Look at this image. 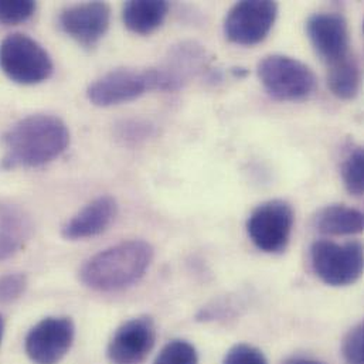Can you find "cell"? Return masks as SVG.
Instances as JSON below:
<instances>
[{
	"mask_svg": "<svg viewBox=\"0 0 364 364\" xmlns=\"http://www.w3.org/2000/svg\"><path fill=\"white\" fill-rule=\"evenodd\" d=\"M168 11L169 3L164 0H131L124 6L122 18L132 33L146 36L164 24Z\"/></svg>",
	"mask_w": 364,
	"mask_h": 364,
	"instance_id": "cell-16",
	"label": "cell"
},
{
	"mask_svg": "<svg viewBox=\"0 0 364 364\" xmlns=\"http://www.w3.org/2000/svg\"><path fill=\"white\" fill-rule=\"evenodd\" d=\"M4 169L38 168L57 159L70 144L64 121L53 115H30L16 122L3 136Z\"/></svg>",
	"mask_w": 364,
	"mask_h": 364,
	"instance_id": "cell-1",
	"label": "cell"
},
{
	"mask_svg": "<svg viewBox=\"0 0 364 364\" xmlns=\"http://www.w3.org/2000/svg\"><path fill=\"white\" fill-rule=\"evenodd\" d=\"M155 90L152 68H118L95 80L87 90L88 100L97 107H112L139 98Z\"/></svg>",
	"mask_w": 364,
	"mask_h": 364,
	"instance_id": "cell-8",
	"label": "cell"
},
{
	"mask_svg": "<svg viewBox=\"0 0 364 364\" xmlns=\"http://www.w3.org/2000/svg\"><path fill=\"white\" fill-rule=\"evenodd\" d=\"M315 227L326 235H355L363 231V213L346 204H331L319 210Z\"/></svg>",
	"mask_w": 364,
	"mask_h": 364,
	"instance_id": "cell-17",
	"label": "cell"
},
{
	"mask_svg": "<svg viewBox=\"0 0 364 364\" xmlns=\"http://www.w3.org/2000/svg\"><path fill=\"white\" fill-rule=\"evenodd\" d=\"M294 210L285 200H268L259 204L247 220V232L262 252L279 254L287 250L292 228Z\"/></svg>",
	"mask_w": 364,
	"mask_h": 364,
	"instance_id": "cell-6",
	"label": "cell"
},
{
	"mask_svg": "<svg viewBox=\"0 0 364 364\" xmlns=\"http://www.w3.org/2000/svg\"><path fill=\"white\" fill-rule=\"evenodd\" d=\"M154 134V127L138 119H127L117 125V138L125 145H136Z\"/></svg>",
	"mask_w": 364,
	"mask_h": 364,
	"instance_id": "cell-22",
	"label": "cell"
},
{
	"mask_svg": "<svg viewBox=\"0 0 364 364\" xmlns=\"http://www.w3.org/2000/svg\"><path fill=\"white\" fill-rule=\"evenodd\" d=\"M3 333H4V321L0 315V345H1V339H3Z\"/></svg>",
	"mask_w": 364,
	"mask_h": 364,
	"instance_id": "cell-27",
	"label": "cell"
},
{
	"mask_svg": "<svg viewBox=\"0 0 364 364\" xmlns=\"http://www.w3.org/2000/svg\"><path fill=\"white\" fill-rule=\"evenodd\" d=\"M27 288V278L23 274H7L0 277V304L17 301Z\"/></svg>",
	"mask_w": 364,
	"mask_h": 364,
	"instance_id": "cell-25",
	"label": "cell"
},
{
	"mask_svg": "<svg viewBox=\"0 0 364 364\" xmlns=\"http://www.w3.org/2000/svg\"><path fill=\"white\" fill-rule=\"evenodd\" d=\"M111 23V7L104 1H88L64 9L60 26L65 34L85 47H94Z\"/></svg>",
	"mask_w": 364,
	"mask_h": 364,
	"instance_id": "cell-13",
	"label": "cell"
},
{
	"mask_svg": "<svg viewBox=\"0 0 364 364\" xmlns=\"http://www.w3.org/2000/svg\"><path fill=\"white\" fill-rule=\"evenodd\" d=\"M284 364H325L314 359H306V358H291Z\"/></svg>",
	"mask_w": 364,
	"mask_h": 364,
	"instance_id": "cell-26",
	"label": "cell"
},
{
	"mask_svg": "<svg viewBox=\"0 0 364 364\" xmlns=\"http://www.w3.org/2000/svg\"><path fill=\"white\" fill-rule=\"evenodd\" d=\"M74 336L75 326L70 318L50 316L30 329L24 349L34 364H58L70 352Z\"/></svg>",
	"mask_w": 364,
	"mask_h": 364,
	"instance_id": "cell-9",
	"label": "cell"
},
{
	"mask_svg": "<svg viewBox=\"0 0 364 364\" xmlns=\"http://www.w3.org/2000/svg\"><path fill=\"white\" fill-rule=\"evenodd\" d=\"M0 68L14 82L34 85L48 80L54 71L46 48L26 34L14 33L0 44Z\"/></svg>",
	"mask_w": 364,
	"mask_h": 364,
	"instance_id": "cell-4",
	"label": "cell"
},
{
	"mask_svg": "<svg viewBox=\"0 0 364 364\" xmlns=\"http://www.w3.org/2000/svg\"><path fill=\"white\" fill-rule=\"evenodd\" d=\"M31 223L17 205L0 204V261L14 255L30 238Z\"/></svg>",
	"mask_w": 364,
	"mask_h": 364,
	"instance_id": "cell-15",
	"label": "cell"
},
{
	"mask_svg": "<svg viewBox=\"0 0 364 364\" xmlns=\"http://www.w3.org/2000/svg\"><path fill=\"white\" fill-rule=\"evenodd\" d=\"M342 355L346 364H364L363 323L352 328L343 339Z\"/></svg>",
	"mask_w": 364,
	"mask_h": 364,
	"instance_id": "cell-23",
	"label": "cell"
},
{
	"mask_svg": "<svg viewBox=\"0 0 364 364\" xmlns=\"http://www.w3.org/2000/svg\"><path fill=\"white\" fill-rule=\"evenodd\" d=\"M342 178L350 194L356 197L363 196L364 156L362 148H358L348 155L342 165Z\"/></svg>",
	"mask_w": 364,
	"mask_h": 364,
	"instance_id": "cell-19",
	"label": "cell"
},
{
	"mask_svg": "<svg viewBox=\"0 0 364 364\" xmlns=\"http://www.w3.org/2000/svg\"><path fill=\"white\" fill-rule=\"evenodd\" d=\"M311 264L316 277L331 287H349L363 274V247L359 241L338 244L318 240L311 248Z\"/></svg>",
	"mask_w": 364,
	"mask_h": 364,
	"instance_id": "cell-5",
	"label": "cell"
},
{
	"mask_svg": "<svg viewBox=\"0 0 364 364\" xmlns=\"http://www.w3.org/2000/svg\"><path fill=\"white\" fill-rule=\"evenodd\" d=\"M205 48L196 41H182L169 48L164 60L152 67L155 90L179 91L205 67Z\"/></svg>",
	"mask_w": 364,
	"mask_h": 364,
	"instance_id": "cell-11",
	"label": "cell"
},
{
	"mask_svg": "<svg viewBox=\"0 0 364 364\" xmlns=\"http://www.w3.org/2000/svg\"><path fill=\"white\" fill-rule=\"evenodd\" d=\"M36 11L31 0H0V23L18 24L27 21Z\"/></svg>",
	"mask_w": 364,
	"mask_h": 364,
	"instance_id": "cell-21",
	"label": "cell"
},
{
	"mask_svg": "<svg viewBox=\"0 0 364 364\" xmlns=\"http://www.w3.org/2000/svg\"><path fill=\"white\" fill-rule=\"evenodd\" d=\"M306 31L315 51L328 68L353 55L350 53L349 26L342 14L315 13L308 18Z\"/></svg>",
	"mask_w": 364,
	"mask_h": 364,
	"instance_id": "cell-10",
	"label": "cell"
},
{
	"mask_svg": "<svg viewBox=\"0 0 364 364\" xmlns=\"http://www.w3.org/2000/svg\"><path fill=\"white\" fill-rule=\"evenodd\" d=\"M154 364H198V355L191 343L176 339L159 352Z\"/></svg>",
	"mask_w": 364,
	"mask_h": 364,
	"instance_id": "cell-20",
	"label": "cell"
},
{
	"mask_svg": "<svg viewBox=\"0 0 364 364\" xmlns=\"http://www.w3.org/2000/svg\"><path fill=\"white\" fill-rule=\"evenodd\" d=\"M154 248L144 240H129L91 257L80 269L81 282L94 291L112 292L136 284L154 261Z\"/></svg>",
	"mask_w": 364,
	"mask_h": 364,
	"instance_id": "cell-2",
	"label": "cell"
},
{
	"mask_svg": "<svg viewBox=\"0 0 364 364\" xmlns=\"http://www.w3.org/2000/svg\"><path fill=\"white\" fill-rule=\"evenodd\" d=\"M118 203L112 196H101L82 207L61 228V235L70 241L97 237L115 221Z\"/></svg>",
	"mask_w": 364,
	"mask_h": 364,
	"instance_id": "cell-14",
	"label": "cell"
},
{
	"mask_svg": "<svg viewBox=\"0 0 364 364\" xmlns=\"http://www.w3.org/2000/svg\"><path fill=\"white\" fill-rule=\"evenodd\" d=\"M223 364H268V360L258 348L240 343L227 352Z\"/></svg>",
	"mask_w": 364,
	"mask_h": 364,
	"instance_id": "cell-24",
	"label": "cell"
},
{
	"mask_svg": "<svg viewBox=\"0 0 364 364\" xmlns=\"http://www.w3.org/2000/svg\"><path fill=\"white\" fill-rule=\"evenodd\" d=\"M328 85L341 100H352L360 88V67L355 55L328 68Z\"/></svg>",
	"mask_w": 364,
	"mask_h": 364,
	"instance_id": "cell-18",
	"label": "cell"
},
{
	"mask_svg": "<svg viewBox=\"0 0 364 364\" xmlns=\"http://www.w3.org/2000/svg\"><path fill=\"white\" fill-rule=\"evenodd\" d=\"M278 16V4L271 0L235 3L224 21L225 37L240 46H254L265 40Z\"/></svg>",
	"mask_w": 364,
	"mask_h": 364,
	"instance_id": "cell-7",
	"label": "cell"
},
{
	"mask_svg": "<svg viewBox=\"0 0 364 364\" xmlns=\"http://www.w3.org/2000/svg\"><path fill=\"white\" fill-rule=\"evenodd\" d=\"M257 70L267 92L278 101L305 100L316 87L314 71L301 60L289 55H267L259 61Z\"/></svg>",
	"mask_w": 364,
	"mask_h": 364,
	"instance_id": "cell-3",
	"label": "cell"
},
{
	"mask_svg": "<svg viewBox=\"0 0 364 364\" xmlns=\"http://www.w3.org/2000/svg\"><path fill=\"white\" fill-rule=\"evenodd\" d=\"M156 342V326L151 316H138L121 325L114 333L107 356L114 364H141Z\"/></svg>",
	"mask_w": 364,
	"mask_h": 364,
	"instance_id": "cell-12",
	"label": "cell"
}]
</instances>
